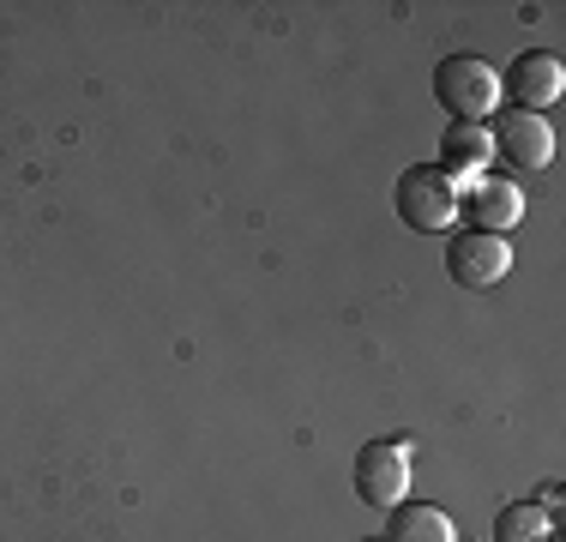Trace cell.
<instances>
[{
	"instance_id": "1",
	"label": "cell",
	"mask_w": 566,
	"mask_h": 542,
	"mask_svg": "<svg viewBox=\"0 0 566 542\" xmlns=\"http://www.w3.org/2000/svg\"><path fill=\"white\" fill-rule=\"evenodd\" d=\"M434 103L447 108L452 121L489 127L494 103H501V79H494V66L482 61V54H447V61L434 66Z\"/></svg>"
},
{
	"instance_id": "2",
	"label": "cell",
	"mask_w": 566,
	"mask_h": 542,
	"mask_svg": "<svg viewBox=\"0 0 566 542\" xmlns=\"http://www.w3.org/2000/svg\"><path fill=\"white\" fill-rule=\"evenodd\" d=\"M398 217L416 236H440L458 217V187L434 169V163H410V169L398 175Z\"/></svg>"
},
{
	"instance_id": "3",
	"label": "cell",
	"mask_w": 566,
	"mask_h": 542,
	"mask_svg": "<svg viewBox=\"0 0 566 542\" xmlns=\"http://www.w3.org/2000/svg\"><path fill=\"white\" fill-rule=\"evenodd\" d=\"M410 440H368L356 452V494L368 507H398L410 494Z\"/></svg>"
},
{
	"instance_id": "4",
	"label": "cell",
	"mask_w": 566,
	"mask_h": 542,
	"mask_svg": "<svg viewBox=\"0 0 566 542\" xmlns=\"http://www.w3.org/2000/svg\"><path fill=\"white\" fill-rule=\"evenodd\" d=\"M494 157L512 163V169H548L555 163V127L543 115H524V108H506L489 133Z\"/></svg>"
},
{
	"instance_id": "5",
	"label": "cell",
	"mask_w": 566,
	"mask_h": 542,
	"mask_svg": "<svg viewBox=\"0 0 566 542\" xmlns=\"http://www.w3.org/2000/svg\"><path fill=\"white\" fill-rule=\"evenodd\" d=\"M447 271H452V283H464V290H494V283H501L506 271H512L506 236H482V229H464V236H452Z\"/></svg>"
},
{
	"instance_id": "6",
	"label": "cell",
	"mask_w": 566,
	"mask_h": 542,
	"mask_svg": "<svg viewBox=\"0 0 566 542\" xmlns=\"http://www.w3.org/2000/svg\"><path fill=\"white\" fill-rule=\"evenodd\" d=\"M501 91L512 97V108H524V115H543V108L566 91V66H560V54H548V49L518 54V61L506 66Z\"/></svg>"
},
{
	"instance_id": "7",
	"label": "cell",
	"mask_w": 566,
	"mask_h": 542,
	"mask_svg": "<svg viewBox=\"0 0 566 542\" xmlns=\"http://www.w3.org/2000/svg\"><path fill=\"white\" fill-rule=\"evenodd\" d=\"M458 217H470V229H482V236H506L524 217V194L512 181H501V175H476L458 194Z\"/></svg>"
},
{
	"instance_id": "8",
	"label": "cell",
	"mask_w": 566,
	"mask_h": 542,
	"mask_svg": "<svg viewBox=\"0 0 566 542\" xmlns=\"http://www.w3.org/2000/svg\"><path fill=\"white\" fill-rule=\"evenodd\" d=\"M494 163V145H489V127H476V121H452L447 133H440V163L434 169L447 175V181H476V175H489Z\"/></svg>"
},
{
	"instance_id": "9",
	"label": "cell",
	"mask_w": 566,
	"mask_h": 542,
	"mask_svg": "<svg viewBox=\"0 0 566 542\" xmlns=\"http://www.w3.org/2000/svg\"><path fill=\"white\" fill-rule=\"evenodd\" d=\"M386 542H458L452 519L428 500H398L392 507V524H386Z\"/></svg>"
},
{
	"instance_id": "10",
	"label": "cell",
	"mask_w": 566,
	"mask_h": 542,
	"mask_svg": "<svg viewBox=\"0 0 566 542\" xmlns=\"http://www.w3.org/2000/svg\"><path fill=\"white\" fill-rule=\"evenodd\" d=\"M536 536H548V512L536 500H506L494 512V542H536Z\"/></svg>"
},
{
	"instance_id": "11",
	"label": "cell",
	"mask_w": 566,
	"mask_h": 542,
	"mask_svg": "<svg viewBox=\"0 0 566 542\" xmlns=\"http://www.w3.org/2000/svg\"><path fill=\"white\" fill-rule=\"evenodd\" d=\"M361 542H386V536H361Z\"/></svg>"
},
{
	"instance_id": "12",
	"label": "cell",
	"mask_w": 566,
	"mask_h": 542,
	"mask_svg": "<svg viewBox=\"0 0 566 542\" xmlns=\"http://www.w3.org/2000/svg\"><path fill=\"white\" fill-rule=\"evenodd\" d=\"M536 542H555V536H536Z\"/></svg>"
}]
</instances>
